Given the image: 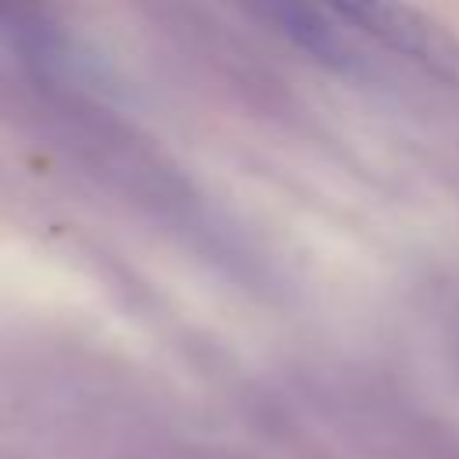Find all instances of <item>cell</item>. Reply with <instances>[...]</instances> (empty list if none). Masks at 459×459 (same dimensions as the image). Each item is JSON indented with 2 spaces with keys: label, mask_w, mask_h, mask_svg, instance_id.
<instances>
[{
  "label": "cell",
  "mask_w": 459,
  "mask_h": 459,
  "mask_svg": "<svg viewBox=\"0 0 459 459\" xmlns=\"http://www.w3.org/2000/svg\"><path fill=\"white\" fill-rule=\"evenodd\" d=\"M341 14H348L355 25H362L366 32L380 36L384 43L420 54L423 50V29L420 22L398 4V0H330Z\"/></svg>",
  "instance_id": "6da1fadb"
}]
</instances>
